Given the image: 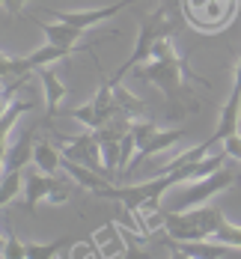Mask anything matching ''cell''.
<instances>
[{"label":"cell","instance_id":"obj_20","mask_svg":"<svg viewBox=\"0 0 241 259\" xmlns=\"http://www.w3.org/2000/svg\"><path fill=\"white\" fill-rule=\"evenodd\" d=\"M223 152L229 158H235V161H241V134L235 131V134H229L226 140H223Z\"/></svg>","mask_w":241,"mask_h":259},{"label":"cell","instance_id":"obj_17","mask_svg":"<svg viewBox=\"0 0 241 259\" xmlns=\"http://www.w3.org/2000/svg\"><path fill=\"white\" fill-rule=\"evenodd\" d=\"M21 191V173H3L0 179V206H9V200H15Z\"/></svg>","mask_w":241,"mask_h":259},{"label":"cell","instance_id":"obj_19","mask_svg":"<svg viewBox=\"0 0 241 259\" xmlns=\"http://www.w3.org/2000/svg\"><path fill=\"white\" fill-rule=\"evenodd\" d=\"M3 256H6V259H27L24 244L18 241V235H15V233H6V247H3Z\"/></svg>","mask_w":241,"mask_h":259},{"label":"cell","instance_id":"obj_5","mask_svg":"<svg viewBox=\"0 0 241 259\" xmlns=\"http://www.w3.org/2000/svg\"><path fill=\"white\" fill-rule=\"evenodd\" d=\"M69 116L78 119L80 125H86V128H102V125H107L110 119H116V116H128V113H125V110L119 107V102H116L113 80L105 78L102 80V87H99V93L89 99V104L75 107Z\"/></svg>","mask_w":241,"mask_h":259},{"label":"cell","instance_id":"obj_2","mask_svg":"<svg viewBox=\"0 0 241 259\" xmlns=\"http://www.w3.org/2000/svg\"><path fill=\"white\" fill-rule=\"evenodd\" d=\"M75 179H66L63 173H45V170H30L24 173V208L36 211L42 200L48 203H66L75 194Z\"/></svg>","mask_w":241,"mask_h":259},{"label":"cell","instance_id":"obj_18","mask_svg":"<svg viewBox=\"0 0 241 259\" xmlns=\"http://www.w3.org/2000/svg\"><path fill=\"white\" fill-rule=\"evenodd\" d=\"M214 241H226V244H232V247L241 250V227L223 218L220 227H217V233H214Z\"/></svg>","mask_w":241,"mask_h":259},{"label":"cell","instance_id":"obj_14","mask_svg":"<svg viewBox=\"0 0 241 259\" xmlns=\"http://www.w3.org/2000/svg\"><path fill=\"white\" fill-rule=\"evenodd\" d=\"M72 244H83V241L75 238V235H66V238H57V241H45V244L30 241V244H24V253H27V259H57V256H63Z\"/></svg>","mask_w":241,"mask_h":259},{"label":"cell","instance_id":"obj_16","mask_svg":"<svg viewBox=\"0 0 241 259\" xmlns=\"http://www.w3.org/2000/svg\"><path fill=\"white\" fill-rule=\"evenodd\" d=\"M36 104L33 102H12V104H3V113H0V146H3V152L9 149V131H12V125L18 122V116L21 113H27V110H33Z\"/></svg>","mask_w":241,"mask_h":259},{"label":"cell","instance_id":"obj_3","mask_svg":"<svg viewBox=\"0 0 241 259\" xmlns=\"http://www.w3.org/2000/svg\"><path fill=\"white\" fill-rule=\"evenodd\" d=\"M235 182H241V173H232V170H214L209 176H200V179H190L182 188L176 191V200H173V208L170 211H185V208H194V206H203L206 200H212L214 194L232 188Z\"/></svg>","mask_w":241,"mask_h":259},{"label":"cell","instance_id":"obj_15","mask_svg":"<svg viewBox=\"0 0 241 259\" xmlns=\"http://www.w3.org/2000/svg\"><path fill=\"white\" fill-rule=\"evenodd\" d=\"M33 164H36L39 170H45V173H60V170H63V152L54 149L51 140L39 137V140H36V149H33Z\"/></svg>","mask_w":241,"mask_h":259},{"label":"cell","instance_id":"obj_10","mask_svg":"<svg viewBox=\"0 0 241 259\" xmlns=\"http://www.w3.org/2000/svg\"><path fill=\"white\" fill-rule=\"evenodd\" d=\"M45 122V119H42ZM42 122H33L30 128L15 140V146L12 149H6L3 152V173H21L27 164L33 161V149H36V131Z\"/></svg>","mask_w":241,"mask_h":259},{"label":"cell","instance_id":"obj_6","mask_svg":"<svg viewBox=\"0 0 241 259\" xmlns=\"http://www.w3.org/2000/svg\"><path fill=\"white\" fill-rule=\"evenodd\" d=\"M57 143L66 146V149H63L66 158H72V161H78V164H86V167H92V170L110 176L107 167H105V158H102V140H99L95 128H86V131H80V134H75V137L57 134Z\"/></svg>","mask_w":241,"mask_h":259},{"label":"cell","instance_id":"obj_11","mask_svg":"<svg viewBox=\"0 0 241 259\" xmlns=\"http://www.w3.org/2000/svg\"><path fill=\"white\" fill-rule=\"evenodd\" d=\"M185 137V128H158L146 143H140V149L134 152V158H131V167H137L140 161H146V158H152V155H158V152H164V149H170L173 143H179Z\"/></svg>","mask_w":241,"mask_h":259},{"label":"cell","instance_id":"obj_4","mask_svg":"<svg viewBox=\"0 0 241 259\" xmlns=\"http://www.w3.org/2000/svg\"><path fill=\"white\" fill-rule=\"evenodd\" d=\"M241 0H182V15L190 27L203 33H217L238 12Z\"/></svg>","mask_w":241,"mask_h":259},{"label":"cell","instance_id":"obj_12","mask_svg":"<svg viewBox=\"0 0 241 259\" xmlns=\"http://www.w3.org/2000/svg\"><path fill=\"white\" fill-rule=\"evenodd\" d=\"M39 78H42V87H45V125H48L57 116V110H60V102L66 99V83L60 80V75L54 72L51 66H42Z\"/></svg>","mask_w":241,"mask_h":259},{"label":"cell","instance_id":"obj_1","mask_svg":"<svg viewBox=\"0 0 241 259\" xmlns=\"http://www.w3.org/2000/svg\"><path fill=\"white\" fill-rule=\"evenodd\" d=\"M134 72L146 83H155L164 93V99H167V116L170 119H182L185 113L200 110V102L194 96V87H200V83L212 87L209 80L200 78L190 69L187 57L176 51L170 39H161L158 45H155V51H152V57L146 63H140Z\"/></svg>","mask_w":241,"mask_h":259},{"label":"cell","instance_id":"obj_7","mask_svg":"<svg viewBox=\"0 0 241 259\" xmlns=\"http://www.w3.org/2000/svg\"><path fill=\"white\" fill-rule=\"evenodd\" d=\"M134 0H119V3H110V6H102V9H80V12H72V9H51L54 18L63 21V24H72L78 30H89V27L102 24L107 18H113L116 12H122L125 6H131Z\"/></svg>","mask_w":241,"mask_h":259},{"label":"cell","instance_id":"obj_13","mask_svg":"<svg viewBox=\"0 0 241 259\" xmlns=\"http://www.w3.org/2000/svg\"><path fill=\"white\" fill-rule=\"evenodd\" d=\"M36 21V18H33ZM39 30L45 33V39L54 42V45H63V48H78L80 36L86 33V30H78V27L72 24H63V21H54V24H45V21H36Z\"/></svg>","mask_w":241,"mask_h":259},{"label":"cell","instance_id":"obj_21","mask_svg":"<svg viewBox=\"0 0 241 259\" xmlns=\"http://www.w3.org/2000/svg\"><path fill=\"white\" fill-rule=\"evenodd\" d=\"M24 3H48V0H3V9H6L9 15H18Z\"/></svg>","mask_w":241,"mask_h":259},{"label":"cell","instance_id":"obj_8","mask_svg":"<svg viewBox=\"0 0 241 259\" xmlns=\"http://www.w3.org/2000/svg\"><path fill=\"white\" fill-rule=\"evenodd\" d=\"M238 119H241V87H235L232 83V93H229V99H226V104H223V110H220V119H217V128L203 140V149L209 152L212 146H217V143H223L229 134H235L238 131Z\"/></svg>","mask_w":241,"mask_h":259},{"label":"cell","instance_id":"obj_9","mask_svg":"<svg viewBox=\"0 0 241 259\" xmlns=\"http://www.w3.org/2000/svg\"><path fill=\"white\" fill-rule=\"evenodd\" d=\"M170 253L173 256H190V259H217V256H232L238 247L226 244V241H214V238H203V241H176L167 235Z\"/></svg>","mask_w":241,"mask_h":259}]
</instances>
